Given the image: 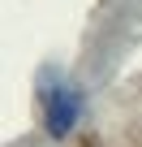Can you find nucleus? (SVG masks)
Listing matches in <instances>:
<instances>
[{
    "instance_id": "obj_1",
    "label": "nucleus",
    "mask_w": 142,
    "mask_h": 147,
    "mask_svg": "<svg viewBox=\"0 0 142 147\" xmlns=\"http://www.w3.org/2000/svg\"><path fill=\"white\" fill-rule=\"evenodd\" d=\"M82 117V91L69 82H47L43 87V130L52 138H65Z\"/></svg>"
}]
</instances>
